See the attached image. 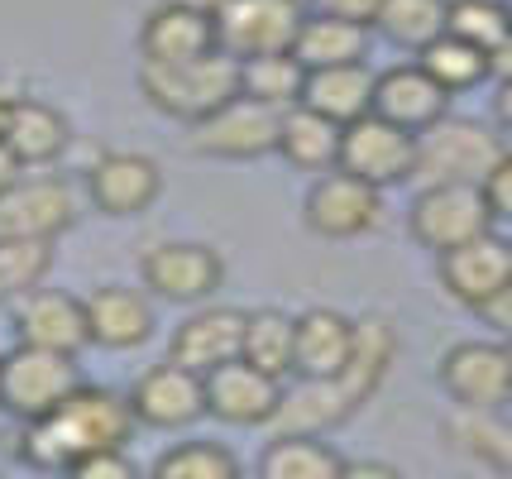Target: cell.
I'll return each instance as SVG.
<instances>
[{
    "mask_svg": "<svg viewBox=\"0 0 512 479\" xmlns=\"http://www.w3.org/2000/svg\"><path fill=\"white\" fill-rule=\"evenodd\" d=\"M398 360V331L388 317H364L355 331V355L335 379H297L283 388V408L273 417V436H326L350 422L388 379Z\"/></svg>",
    "mask_w": 512,
    "mask_h": 479,
    "instance_id": "1",
    "label": "cell"
},
{
    "mask_svg": "<svg viewBox=\"0 0 512 479\" xmlns=\"http://www.w3.org/2000/svg\"><path fill=\"white\" fill-rule=\"evenodd\" d=\"M134 412L125 393L82 384L63 408L48 417L29 422L20 432V460L29 470H58L67 475L77 460L96 456V451H125L134 436Z\"/></svg>",
    "mask_w": 512,
    "mask_h": 479,
    "instance_id": "2",
    "label": "cell"
},
{
    "mask_svg": "<svg viewBox=\"0 0 512 479\" xmlns=\"http://www.w3.org/2000/svg\"><path fill=\"white\" fill-rule=\"evenodd\" d=\"M503 159H508V144H503L498 130L479 125V120H465V115H446V120H436L431 130L417 135V173L412 178L422 187H484Z\"/></svg>",
    "mask_w": 512,
    "mask_h": 479,
    "instance_id": "3",
    "label": "cell"
},
{
    "mask_svg": "<svg viewBox=\"0 0 512 479\" xmlns=\"http://www.w3.org/2000/svg\"><path fill=\"white\" fill-rule=\"evenodd\" d=\"M139 92L154 111L173 115L182 125H197L211 111H221L225 101L240 96V58L230 53H206L192 63H173V68H139Z\"/></svg>",
    "mask_w": 512,
    "mask_h": 479,
    "instance_id": "4",
    "label": "cell"
},
{
    "mask_svg": "<svg viewBox=\"0 0 512 479\" xmlns=\"http://www.w3.org/2000/svg\"><path fill=\"white\" fill-rule=\"evenodd\" d=\"M77 388H82L77 355H58L39 345H15L0 355V412L15 417L20 427L63 408Z\"/></svg>",
    "mask_w": 512,
    "mask_h": 479,
    "instance_id": "5",
    "label": "cell"
},
{
    "mask_svg": "<svg viewBox=\"0 0 512 479\" xmlns=\"http://www.w3.org/2000/svg\"><path fill=\"white\" fill-rule=\"evenodd\" d=\"M302 24H307V0H225L216 15V44L240 63L292 53Z\"/></svg>",
    "mask_w": 512,
    "mask_h": 479,
    "instance_id": "6",
    "label": "cell"
},
{
    "mask_svg": "<svg viewBox=\"0 0 512 479\" xmlns=\"http://www.w3.org/2000/svg\"><path fill=\"white\" fill-rule=\"evenodd\" d=\"M412 240L422 250H436V254H450L489 235L493 230V211H489V197L484 187H465V183H446V187H422L417 202H412Z\"/></svg>",
    "mask_w": 512,
    "mask_h": 479,
    "instance_id": "7",
    "label": "cell"
},
{
    "mask_svg": "<svg viewBox=\"0 0 512 479\" xmlns=\"http://www.w3.org/2000/svg\"><path fill=\"white\" fill-rule=\"evenodd\" d=\"M278 135H283V111L235 96L221 111L187 125V149L206 159H264L278 154Z\"/></svg>",
    "mask_w": 512,
    "mask_h": 479,
    "instance_id": "8",
    "label": "cell"
},
{
    "mask_svg": "<svg viewBox=\"0 0 512 479\" xmlns=\"http://www.w3.org/2000/svg\"><path fill=\"white\" fill-rule=\"evenodd\" d=\"M340 173H355L369 187H398L417 173V135L388 125L383 115H364L340 135Z\"/></svg>",
    "mask_w": 512,
    "mask_h": 479,
    "instance_id": "9",
    "label": "cell"
},
{
    "mask_svg": "<svg viewBox=\"0 0 512 479\" xmlns=\"http://www.w3.org/2000/svg\"><path fill=\"white\" fill-rule=\"evenodd\" d=\"M441 388L455 398V408L503 412L512 403V355L508 345L460 341L441 355Z\"/></svg>",
    "mask_w": 512,
    "mask_h": 479,
    "instance_id": "10",
    "label": "cell"
},
{
    "mask_svg": "<svg viewBox=\"0 0 512 479\" xmlns=\"http://www.w3.org/2000/svg\"><path fill=\"white\" fill-rule=\"evenodd\" d=\"M383 216V192L369 183H359L355 173H321L302 202V221L307 230H316L321 240H355L369 235Z\"/></svg>",
    "mask_w": 512,
    "mask_h": 479,
    "instance_id": "11",
    "label": "cell"
},
{
    "mask_svg": "<svg viewBox=\"0 0 512 479\" xmlns=\"http://www.w3.org/2000/svg\"><path fill=\"white\" fill-rule=\"evenodd\" d=\"M125 398H130L134 422L139 427H154V432H182L197 417H206V379L192 374V369L173 365V360L144 369Z\"/></svg>",
    "mask_w": 512,
    "mask_h": 479,
    "instance_id": "12",
    "label": "cell"
},
{
    "mask_svg": "<svg viewBox=\"0 0 512 479\" xmlns=\"http://www.w3.org/2000/svg\"><path fill=\"white\" fill-rule=\"evenodd\" d=\"M77 221V197L63 178H20L0 192V240H58Z\"/></svg>",
    "mask_w": 512,
    "mask_h": 479,
    "instance_id": "13",
    "label": "cell"
},
{
    "mask_svg": "<svg viewBox=\"0 0 512 479\" xmlns=\"http://www.w3.org/2000/svg\"><path fill=\"white\" fill-rule=\"evenodd\" d=\"M139 274H144V288L163 302H206V297L221 288L225 264L211 245H192V240H168V245H154V250L139 259Z\"/></svg>",
    "mask_w": 512,
    "mask_h": 479,
    "instance_id": "14",
    "label": "cell"
},
{
    "mask_svg": "<svg viewBox=\"0 0 512 479\" xmlns=\"http://www.w3.org/2000/svg\"><path fill=\"white\" fill-rule=\"evenodd\" d=\"M278 408H283V384L245 360H230L206 374V417L225 427H273Z\"/></svg>",
    "mask_w": 512,
    "mask_h": 479,
    "instance_id": "15",
    "label": "cell"
},
{
    "mask_svg": "<svg viewBox=\"0 0 512 479\" xmlns=\"http://www.w3.org/2000/svg\"><path fill=\"white\" fill-rule=\"evenodd\" d=\"M245 317L249 312H240V307H201V312H192L173 331L168 360L206 379L211 369H221L245 355Z\"/></svg>",
    "mask_w": 512,
    "mask_h": 479,
    "instance_id": "16",
    "label": "cell"
},
{
    "mask_svg": "<svg viewBox=\"0 0 512 479\" xmlns=\"http://www.w3.org/2000/svg\"><path fill=\"white\" fill-rule=\"evenodd\" d=\"M15 336L20 345L58 350V355H82L91 345L87 336V302L58 288H34L15 302Z\"/></svg>",
    "mask_w": 512,
    "mask_h": 479,
    "instance_id": "17",
    "label": "cell"
},
{
    "mask_svg": "<svg viewBox=\"0 0 512 479\" xmlns=\"http://www.w3.org/2000/svg\"><path fill=\"white\" fill-rule=\"evenodd\" d=\"M512 283V245L498 235H479L460 250L441 254V288H446L460 307H489L493 297Z\"/></svg>",
    "mask_w": 512,
    "mask_h": 479,
    "instance_id": "18",
    "label": "cell"
},
{
    "mask_svg": "<svg viewBox=\"0 0 512 479\" xmlns=\"http://www.w3.org/2000/svg\"><path fill=\"white\" fill-rule=\"evenodd\" d=\"M163 192V173L149 154H101L87 168V197L101 216H139Z\"/></svg>",
    "mask_w": 512,
    "mask_h": 479,
    "instance_id": "19",
    "label": "cell"
},
{
    "mask_svg": "<svg viewBox=\"0 0 512 479\" xmlns=\"http://www.w3.org/2000/svg\"><path fill=\"white\" fill-rule=\"evenodd\" d=\"M359 321L340 317L331 307H312L292 317V374L297 379H335L355 355Z\"/></svg>",
    "mask_w": 512,
    "mask_h": 479,
    "instance_id": "20",
    "label": "cell"
},
{
    "mask_svg": "<svg viewBox=\"0 0 512 479\" xmlns=\"http://www.w3.org/2000/svg\"><path fill=\"white\" fill-rule=\"evenodd\" d=\"M374 115H383L388 125H398L407 135H422V130H431L436 120L450 115V92L426 77L422 63H402V68L379 72Z\"/></svg>",
    "mask_w": 512,
    "mask_h": 479,
    "instance_id": "21",
    "label": "cell"
},
{
    "mask_svg": "<svg viewBox=\"0 0 512 479\" xmlns=\"http://www.w3.org/2000/svg\"><path fill=\"white\" fill-rule=\"evenodd\" d=\"M216 20L206 15H192L182 5H158L144 15V29H139V53L149 68H173V63H192V58H206L216 53Z\"/></svg>",
    "mask_w": 512,
    "mask_h": 479,
    "instance_id": "22",
    "label": "cell"
},
{
    "mask_svg": "<svg viewBox=\"0 0 512 479\" xmlns=\"http://www.w3.org/2000/svg\"><path fill=\"white\" fill-rule=\"evenodd\" d=\"M82 302H87V336L101 350H139L154 336V307L139 288L106 283Z\"/></svg>",
    "mask_w": 512,
    "mask_h": 479,
    "instance_id": "23",
    "label": "cell"
},
{
    "mask_svg": "<svg viewBox=\"0 0 512 479\" xmlns=\"http://www.w3.org/2000/svg\"><path fill=\"white\" fill-rule=\"evenodd\" d=\"M72 144V125L58 106H48L39 96H15L10 101V120H5V149L24 163V168H44L58 163Z\"/></svg>",
    "mask_w": 512,
    "mask_h": 479,
    "instance_id": "24",
    "label": "cell"
},
{
    "mask_svg": "<svg viewBox=\"0 0 512 479\" xmlns=\"http://www.w3.org/2000/svg\"><path fill=\"white\" fill-rule=\"evenodd\" d=\"M374 87H379V72H369V63L321 68V72H307L302 106L316 115H326V120H335V125L345 130V125H355L364 115H374Z\"/></svg>",
    "mask_w": 512,
    "mask_h": 479,
    "instance_id": "25",
    "label": "cell"
},
{
    "mask_svg": "<svg viewBox=\"0 0 512 479\" xmlns=\"http://www.w3.org/2000/svg\"><path fill=\"white\" fill-rule=\"evenodd\" d=\"M292 58L307 72L321 68H350V63H364L369 58V29L350 20H326V15H307L297 44H292Z\"/></svg>",
    "mask_w": 512,
    "mask_h": 479,
    "instance_id": "26",
    "label": "cell"
},
{
    "mask_svg": "<svg viewBox=\"0 0 512 479\" xmlns=\"http://www.w3.org/2000/svg\"><path fill=\"white\" fill-rule=\"evenodd\" d=\"M340 125L326 115L307 111V106H292L283 111V135H278V154L302 168V173H331L340 163Z\"/></svg>",
    "mask_w": 512,
    "mask_h": 479,
    "instance_id": "27",
    "label": "cell"
},
{
    "mask_svg": "<svg viewBox=\"0 0 512 479\" xmlns=\"http://www.w3.org/2000/svg\"><path fill=\"white\" fill-rule=\"evenodd\" d=\"M345 460L321 436H273L259 456V479H340Z\"/></svg>",
    "mask_w": 512,
    "mask_h": 479,
    "instance_id": "28",
    "label": "cell"
},
{
    "mask_svg": "<svg viewBox=\"0 0 512 479\" xmlns=\"http://www.w3.org/2000/svg\"><path fill=\"white\" fill-rule=\"evenodd\" d=\"M307 92V68L292 53H268V58H245L240 63V96L273 106V111H292L302 106Z\"/></svg>",
    "mask_w": 512,
    "mask_h": 479,
    "instance_id": "29",
    "label": "cell"
},
{
    "mask_svg": "<svg viewBox=\"0 0 512 479\" xmlns=\"http://www.w3.org/2000/svg\"><path fill=\"white\" fill-rule=\"evenodd\" d=\"M446 436L465 451V456H474L479 465H489V470H498L503 479H512V422L503 412L460 408L446 422Z\"/></svg>",
    "mask_w": 512,
    "mask_h": 479,
    "instance_id": "30",
    "label": "cell"
},
{
    "mask_svg": "<svg viewBox=\"0 0 512 479\" xmlns=\"http://www.w3.org/2000/svg\"><path fill=\"white\" fill-rule=\"evenodd\" d=\"M417 63H422L426 77H431L436 87H446L450 96L474 92L484 77H493L489 53H484V48H474V44H465V39H455V34H441L436 44H426L422 53H417Z\"/></svg>",
    "mask_w": 512,
    "mask_h": 479,
    "instance_id": "31",
    "label": "cell"
},
{
    "mask_svg": "<svg viewBox=\"0 0 512 479\" xmlns=\"http://www.w3.org/2000/svg\"><path fill=\"white\" fill-rule=\"evenodd\" d=\"M446 10H450V0H383L374 29H379L388 44L422 53L426 44H436L446 34Z\"/></svg>",
    "mask_w": 512,
    "mask_h": 479,
    "instance_id": "32",
    "label": "cell"
},
{
    "mask_svg": "<svg viewBox=\"0 0 512 479\" xmlns=\"http://www.w3.org/2000/svg\"><path fill=\"white\" fill-rule=\"evenodd\" d=\"M245 365H254L268 379H288L292 374V317L278 307H259L245 317Z\"/></svg>",
    "mask_w": 512,
    "mask_h": 479,
    "instance_id": "33",
    "label": "cell"
},
{
    "mask_svg": "<svg viewBox=\"0 0 512 479\" xmlns=\"http://www.w3.org/2000/svg\"><path fill=\"white\" fill-rule=\"evenodd\" d=\"M149 479H245L240 460L230 456L216 441H182L173 451H163L154 460Z\"/></svg>",
    "mask_w": 512,
    "mask_h": 479,
    "instance_id": "34",
    "label": "cell"
},
{
    "mask_svg": "<svg viewBox=\"0 0 512 479\" xmlns=\"http://www.w3.org/2000/svg\"><path fill=\"white\" fill-rule=\"evenodd\" d=\"M53 269L48 240H0V302H20L34 288H44Z\"/></svg>",
    "mask_w": 512,
    "mask_h": 479,
    "instance_id": "35",
    "label": "cell"
},
{
    "mask_svg": "<svg viewBox=\"0 0 512 479\" xmlns=\"http://www.w3.org/2000/svg\"><path fill=\"white\" fill-rule=\"evenodd\" d=\"M446 34H455V39H465V44L493 53V48L512 34L508 5H503V0H450Z\"/></svg>",
    "mask_w": 512,
    "mask_h": 479,
    "instance_id": "36",
    "label": "cell"
},
{
    "mask_svg": "<svg viewBox=\"0 0 512 479\" xmlns=\"http://www.w3.org/2000/svg\"><path fill=\"white\" fill-rule=\"evenodd\" d=\"M67 479H139V465L125 451H96V456L77 460Z\"/></svg>",
    "mask_w": 512,
    "mask_h": 479,
    "instance_id": "37",
    "label": "cell"
},
{
    "mask_svg": "<svg viewBox=\"0 0 512 479\" xmlns=\"http://www.w3.org/2000/svg\"><path fill=\"white\" fill-rule=\"evenodd\" d=\"M379 10H383V0H307V15L350 20V24H364V29H374Z\"/></svg>",
    "mask_w": 512,
    "mask_h": 479,
    "instance_id": "38",
    "label": "cell"
},
{
    "mask_svg": "<svg viewBox=\"0 0 512 479\" xmlns=\"http://www.w3.org/2000/svg\"><path fill=\"white\" fill-rule=\"evenodd\" d=\"M484 197H489L493 221H512V154L489 173V183H484Z\"/></svg>",
    "mask_w": 512,
    "mask_h": 479,
    "instance_id": "39",
    "label": "cell"
},
{
    "mask_svg": "<svg viewBox=\"0 0 512 479\" xmlns=\"http://www.w3.org/2000/svg\"><path fill=\"white\" fill-rule=\"evenodd\" d=\"M479 317L489 321V326L498 331V336H503V341H512V283H508V288H503L498 297H493L489 307H479Z\"/></svg>",
    "mask_w": 512,
    "mask_h": 479,
    "instance_id": "40",
    "label": "cell"
},
{
    "mask_svg": "<svg viewBox=\"0 0 512 479\" xmlns=\"http://www.w3.org/2000/svg\"><path fill=\"white\" fill-rule=\"evenodd\" d=\"M340 479H402L388 460H345Z\"/></svg>",
    "mask_w": 512,
    "mask_h": 479,
    "instance_id": "41",
    "label": "cell"
},
{
    "mask_svg": "<svg viewBox=\"0 0 512 479\" xmlns=\"http://www.w3.org/2000/svg\"><path fill=\"white\" fill-rule=\"evenodd\" d=\"M493 120H498V130L512 135V82H498V96H493Z\"/></svg>",
    "mask_w": 512,
    "mask_h": 479,
    "instance_id": "42",
    "label": "cell"
},
{
    "mask_svg": "<svg viewBox=\"0 0 512 479\" xmlns=\"http://www.w3.org/2000/svg\"><path fill=\"white\" fill-rule=\"evenodd\" d=\"M489 72L498 77V82H512V34L489 53Z\"/></svg>",
    "mask_w": 512,
    "mask_h": 479,
    "instance_id": "43",
    "label": "cell"
},
{
    "mask_svg": "<svg viewBox=\"0 0 512 479\" xmlns=\"http://www.w3.org/2000/svg\"><path fill=\"white\" fill-rule=\"evenodd\" d=\"M20 173H24V163L15 159V154L5 149V139H0V192H5V187H15V183H20Z\"/></svg>",
    "mask_w": 512,
    "mask_h": 479,
    "instance_id": "44",
    "label": "cell"
},
{
    "mask_svg": "<svg viewBox=\"0 0 512 479\" xmlns=\"http://www.w3.org/2000/svg\"><path fill=\"white\" fill-rule=\"evenodd\" d=\"M168 5H182V10H192V15H206V20H216L225 0H168Z\"/></svg>",
    "mask_w": 512,
    "mask_h": 479,
    "instance_id": "45",
    "label": "cell"
},
{
    "mask_svg": "<svg viewBox=\"0 0 512 479\" xmlns=\"http://www.w3.org/2000/svg\"><path fill=\"white\" fill-rule=\"evenodd\" d=\"M10 101H15V96H0V139H5V120H10Z\"/></svg>",
    "mask_w": 512,
    "mask_h": 479,
    "instance_id": "46",
    "label": "cell"
},
{
    "mask_svg": "<svg viewBox=\"0 0 512 479\" xmlns=\"http://www.w3.org/2000/svg\"><path fill=\"white\" fill-rule=\"evenodd\" d=\"M503 5H508V20H512V0H503Z\"/></svg>",
    "mask_w": 512,
    "mask_h": 479,
    "instance_id": "47",
    "label": "cell"
},
{
    "mask_svg": "<svg viewBox=\"0 0 512 479\" xmlns=\"http://www.w3.org/2000/svg\"><path fill=\"white\" fill-rule=\"evenodd\" d=\"M503 345H508V355H512V341H503Z\"/></svg>",
    "mask_w": 512,
    "mask_h": 479,
    "instance_id": "48",
    "label": "cell"
}]
</instances>
